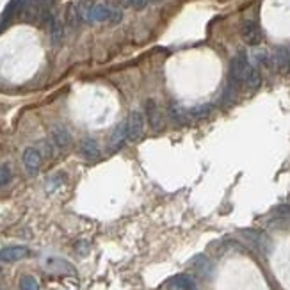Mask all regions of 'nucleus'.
Wrapping results in <instances>:
<instances>
[{"label":"nucleus","mask_w":290,"mask_h":290,"mask_svg":"<svg viewBox=\"0 0 290 290\" xmlns=\"http://www.w3.org/2000/svg\"><path fill=\"white\" fill-rule=\"evenodd\" d=\"M128 139V132H126V123H119L114 128L111 136V148L112 150H119L125 144V141Z\"/></svg>","instance_id":"obj_13"},{"label":"nucleus","mask_w":290,"mask_h":290,"mask_svg":"<svg viewBox=\"0 0 290 290\" xmlns=\"http://www.w3.org/2000/svg\"><path fill=\"white\" fill-rule=\"evenodd\" d=\"M36 148L41 151L43 159L54 157V148H56V146H52V143H48V141H39V143L36 144Z\"/></svg>","instance_id":"obj_22"},{"label":"nucleus","mask_w":290,"mask_h":290,"mask_svg":"<svg viewBox=\"0 0 290 290\" xmlns=\"http://www.w3.org/2000/svg\"><path fill=\"white\" fill-rule=\"evenodd\" d=\"M107 2H109V6H112V7L121 6V2H119V0H107Z\"/></svg>","instance_id":"obj_27"},{"label":"nucleus","mask_w":290,"mask_h":290,"mask_svg":"<svg viewBox=\"0 0 290 290\" xmlns=\"http://www.w3.org/2000/svg\"><path fill=\"white\" fill-rule=\"evenodd\" d=\"M242 235L248 239L249 242L253 244V248L260 253H267L269 251V239L263 231L258 230H242Z\"/></svg>","instance_id":"obj_7"},{"label":"nucleus","mask_w":290,"mask_h":290,"mask_svg":"<svg viewBox=\"0 0 290 290\" xmlns=\"http://www.w3.org/2000/svg\"><path fill=\"white\" fill-rule=\"evenodd\" d=\"M50 139H52V144L56 146V150H61V151L68 150V148L71 146V143H73L71 134L68 132L63 125L52 126V130H50Z\"/></svg>","instance_id":"obj_4"},{"label":"nucleus","mask_w":290,"mask_h":290,"mask_svg":"<svg viewBox=\"0 0 290 290\" xmlns=\"http://www.w3.org/2000/svg\"><path fill=\"white\" fill-rule=\"evenodd\" d=\"M48 31H50V41H52V45H59L64 38V27L63 23H61V20L56 18V20L50 23Z\"/></svg>","instance_id":"obj_15"},{"label":"nucleus","mask_w":290,"mask_h":290,"mask_svg":"<svg viewBox=\"0 0 290 290\" xmlns=\"http://www.w3.org/2000/svg\"><path fill=\"white\" fill-rule=\"evenodd\" d=\"M255 59H256V64H260V66L273 68V56L263 52V50H260V52L255 54Z\"/></svg>","instance_id":"obj_20"},{"label":"nucleus","mask_w":290,"mask_h":290,"mask_svg":"<svg viewBox=\"0 0 290 290\" xmlns=\"http://www.w3.org/2000/svg\"><path fill=\"white\" fill-rule=\"evenodd\" d=\"M169 116H171V119L175 123H178V125H183V123L189 121V111H186L183 107H180L178 103H169V109H168Z\"/></svg>","instance_id":"obj_14"},{"label":"nucleus","mask_w":290,"mask_h":290,"mask_svg":"<svg viewBox=\"0 0 290 290\" xmlns=\"http://www.w3.org/2000/svg\"><path fill=\"white\" fill-rule=\"evenodd\" d=\"M144 111H146V119H148V125L151 126V130H155V132L162 130V126H164V118H162L157 101L148 98V100L144 101Z\"/></svg>","instance_id":"obj_3"},{"label":"nucleus","mask_w":290,"mask_h":290,"mask_svg":"<svg viewBox=\"0 0 290 290\" xmlns=\"http://www.w3.org/2000/svg\"><path fill=\"white\" fill-rule=\"evenodd\" d=\"M20 290H39V283L34 276H23L20 280Z\"/></svg>","instance_id":"obj_21"},{"label":"nucleus","mask_w":290,"mask_h":290,"mask_svg":"<svg viewBox=\"0 0 290 290\" xmlns=\"http://www.w3.org/2000/svg\"><path fill=\"white\" fill-rule=\"evenodd\" d=\"M81 153L84 155L88 161H96V159H100V146H98V143L95 139L86 137L81 144Z\"/></svg>","instance_id":"obj_12"},{"label":"nucleus","mask_w":290,"mask_h":290,"mask_svg":"<svg viewBox=\"0 0 290 290\" xmlns=\"http://www.w3.org/2000/svg\"><path fill=\"white\" fill-rule=\"evenodd\" d=\"M193 267H194V271L198 274H201V276H206V274L210 273V262H208V258L206 256H203V255H198L196 258L193 260Z\"/></svg>","instance_id":"obj_17"},{"label":"nucleus","mask_w":290,"mask_h":290,"mask_svg":"<svg viewBox=\"0 0 290 290\" xmlns=\"http://www.w3.org/2000/svg\"><path fill=\"white\" fill-rule=\"evenodd\" d=\"M23 6H25V0H11V2L7 4L6 11H4L2 18H0V31L9 25L11 21H13V18H16L18 14H21Z\"/></svg>","instance_id":"obj_8"},{"label":"nucleus","mask_w":290,"mask_h":290,"mask_svg":"<svg viewBox=\"0 0 290 290\" xmlns=\"http://www.w3.org/2000/svg\"><path fill=\"white\" fill-rule=\"evenodd\" d=\"M241 36H242V39H244L246 45H249V46H256L260 41H262V32H260V27L256 25V21H253V20H248V21L242 23Z\"/></svg>","instance_id":"obj_5"},{"label":"nucleus","mask_w":290,"mask_h":290,"mask_svg":"<svg viewBox=\"0 0 290 290\" xmlns=\"http://www.w3.org/2000/svg\"><path fill=\"white\" fill-rule=\"evenodd\" d=\"M46 263H48L50 269L56 271V273H70V274H73V273H75L73 266H71V263H68V262H64V260L50 258Z\"/></svg>","instance_id":"obj_16"},{"label":"nucleus","mask_w":290,"mask_h":290,"mask_svg":"<svg viewBox=\"0 0 290 290\" xmlns=\"http://www.w3.org/2000/svg\"><path fill=\"white\" fill-rule=\"evenodd\" d=\"M274 214L285 221H290V205H280L274 208Z\"/></svg>","instance_id":"obj_24"},{"label":"nucleus","mask_w":290,"mask_h":290,"mask_svg":"<svg viewBox=\"0 0 290 290\" xmlns=\"http://www.w3.org/2000/svg\"><path fill=\"white\" fill-rule=\"evenodd\" d=\"M166 290H182V288H180L178 285H175V283H173L171 280H169L168 283H166Z\"/></svg>","instance_id":"obj_26"},{"label":"nucleus","mask_w":290,"mask_h":290,"mask_svg":"<svg viewBox=\"0 0 290 290\" xmlns=\"http://www.w3.org/2000/svg\"><path fill=\"white\" fill-rule=\"evenodd\" d=\"M126 132L130 141H139L144 134V116L139 111H132L126 119Z\"/></svg>","instance_id":"obj_2"},{"label":"nucleus","mask_w":290,"mask_h":290,"mask_svg":"<svg viewBox=\"0 0 290 290\" xmlns=\"http://www.w3.org/2000/svg\"><path fill=\"white\" fill-rule=\"evenodd\" d=\"M29 256V249L25 246H9L0 249V260L2 262H18Z\"/></svg>","instance_id":"obj_9"},{"label":"nucleus","mask_w":290,"mask_h":290,"mask_svg":"<svg viewBox=\"0 0 290 290\" xmlns=\"http://www.w3.org/2000/svg\"><path fill=\"white\" fill-rule=\"evenodd\" d=\"M43 164V155L36 146H29L23 151V166L31 175H36Z\"/></svg>","instance_id":"obj_6"},{"label":"nucleus","mask_w":290,"mask_h":290,"mask_svg":"<svg viewBox=\"0 0 290 290\" xmlns=\"http://www.w3.org/2000/svg\"><path fill=\"white\" fill-rule=\"evenodd\" d=\"M11 176H13V173H11L9 164L0 166V187L7 186V183H9V180H11Z\"/></svg>","instance_id":"obj_23"},{"label":"nucleus","mask_w":290,"mask_h":290,"mask_svg":"<svg viewBox=\"0 0 290 290\" xmlns=\"http://www.w3.org/2000/svg\"><path fill=\"white\" fill-rule=\"evenodd\" d=\"M242 84L246 86L248 91H256V89L262 86V73H260L258 68L249 66V70H248V73H246L244 82H242Z\"/></svg>","instance_id":"obj_11"},{"label":"nucleus","mask_w":290,"mask_h":290,"mask_svg":"<svg viewBox=\"0 0 290 290\" xmlns=\"http://www.w3.org/2000/svg\"><path fill=\"white\" fill-rule=\"evenodd\" d=\"M273 68L280 73H287L290 70V52L287 48H280L273 56Z\"/></svg>","instance_id":"obj_10"},{"label":"nucleus","mask_w":290,"mask_h":290,"mask_svg":"<svg viewBox=\"0 0 290 290\" xmlns=\"http://www.w3.org/2000/svg\"><path fill=\"white\" fill-rule=\"evenodd\" d=\"M210 112H212V107H210V105H198V107H193L189 111V118L191 119H203V118H206V116L210 114Z\"/></svg>","instance_id":"obj_19"},{"label":"nucleus","mask_w":290,"mask_h":290,"mask_svg":"<svg viewBox=\"0 0 290 290\" xmlns=\"http://www.w3.org/2000/svg\"><path fill=\"white\" fill-rule=\"evenodd\" d=\"M150 4V0H130L128 2V7H134V9H137V11H141V9H144V7Z\"/></svg>","instance_id":"obj_25"},{"label":"nucleus","mask_w":290,"mask_h":290,"mask_svg":"<svg viewBox=\"0 0 290 290\" xmlns=\"http://www.w3.org/2000/svg\"><path fill=\"white\" fill-rule=\"evenodd\" d=\"M249 61H248V56L246 52H239L237 56L231 59V64H230V77H228V82L233 86H241L244 82V77L249 70Z\"/></svg>","instance_id":"obj_1"},{"label":"nucleus","mask_w":290,"mask_h":290,"mask_svg":"<svg viewBox=\"0 0 290 290\" xmlns=\"http://www.w3.org/2000/svg\"><path fill=\"white\" fill-rule=\"evenodd\" d=\"M171 281L175 285H178V287L182 288V290H196L194 280L191 276H187V274H180V276L171 278Z\"/></svg>","instance_id":"obj_18"}]
</instances>
